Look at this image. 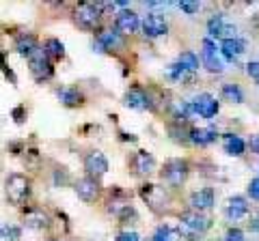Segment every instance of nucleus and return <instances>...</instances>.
Here are the masks:
<instances>
[{"instance_id":"18","label":"nucleus","mask_w":259,"mask_h":241,"mask_svg":"<svg viewBox=\"0 0 259 241\" xmlns=\"http://www.w3.org/2000/svg\"><path fill=\"white\" fill-rule=\"evenodd\" d=\"M246 45L242 39H225V41H221V47H218V52H221L227 61H238L242 54H244Z\"/></svg>"},{"instance_id":"37","label":"nucleus","mask_w":259,"mask_h":241,"mask_svg":"<svg viewBox=\"0 0 259 241\" xmlns=\"http://www.w3.org/2000/svg\"><path fill=\"white\" fill-rule=\"evenodd\" d=\"M173 3H147L149 9H166V7H171Z\"/></svg>"},{"instance_id":"4","label":"nucleus","mask_w":259,"mask_h":241,"mask_svg":"<svg viewBox=\"0 0 259 241\" xmlns=\"http://www.w3.org/2000/svg\"><path fill=\"white\" fill-rule=\"evenodd\" d=\"M28 67H30V74H32V78H35L37 82H46V80H50L54 76L52 61L44 54L41 47H39V50L28 58Z\"/></svg>"},{"instance_id":"26","label":"nucleus","mask_w":259,"mask_h":241,"mask_svg":"<svg viewBox=\"0 0 259 241\" xmlns=\"http://www.w3.org/2000/svg\"><path fill=\"white\" fill-rule=\"evenodd\" d=\"M221 93H223V97L227 99V101H231V103H242L244 101V91L238 86V84H223V88H221Z\"/></svg>"},{"instance_id":"21","label":"nucleus","mask_w":259,"mask_h":241,"mask_svg":"<svg viewBox=\"0 0 259 241\" xmlns=\"http://www.w3.org/2000/svg\"><path fill=\"white\" fill-rule=\"evenodd\" d=\"M15 50H18L20 56H26V58H30V56L39 50L37 37L35 35H20L18 41H15Z\"/></svg>"},{"instance_id":"8","label":"nucleus","mask_w":259,"mask_h":241,"mask_svg":"<svg viewBox=\"0 0 259 241\" xmlns=\"http://www.w3.org/2000/svg\"><path fill=\"white\" fill-rule=\"evenodd\" d=\"M84 170H87V176H91V179H100L108 172V159L106 155L102 153V151H91V153H87L84 157Z\"/></svg>"},{"instance_id":"34","label":"nucleus","mask_w":259,"mask_h":241,"mask_svg":"<svg viewBox=\"0 0 259 241\" xmlns=\"http://www.w3.org/2000/svg\"><path fill=\"white\" fill-rule=\"evenodd\" d=\"M246 74L259 82V61H250L248 63V65H246Z\"/></svg>"},{"instance_id":"3","label":"nucleus","mask_w":259,"mask_h":241,"mask_svg":"<svg viewBox=\"0 0 259 241\" xmlns=\"http://www.w3.org/2000/svg\"><path fill=\"white\" fill-rule=\"evenodd\" d=\"M106 9V3H82L78 5V9L74 13L76 24L82 30H95V26L102 20V11Z\"/></svg>"},{"instance_id":"12","label":"nucleus","mask_w":259,"mask_h":241,"mask_svg":"<svg viewBox=\"0 0 259 241\" xmlns=\"http://www.w3.org/2000/svg\"><path fill=\"white\" fill-rule=\"evenodd\" d=\"M201 58H203V67L207 71H212V74H221L225 69L223 61L218 58V50H216V43L212 39H205L203 41V54H201Z\"/></svg>"},{"instance_id":"13","label":"nucleus","mask_w":259,"mask_h":241,"mask_svg":"<svg viewBox=\"0 0 259 241\" xmlns=\"http://www.w3.org/2000/svg\"><path fill=\"white\" fill-rule=\"evenodd\" d=\"M248 200L244 196H231L229 200H227V207H225V215L229 222H238L242 218H246L248 215Z\"/></svg>"},{"instance_id":"27","label":"nucleus","mask_w":259,"mask_h":241,"mask_svg":"<svg viewBox=\"0 0 259 241\" xmlns=\"http://www.w3.org/2000/svg\"><path fill=\"white\" fill-rule=\"evenodd\" d=\"M177 63H180V65H184L188 71H192V74L199 69V56L194 54V52H190V50L182 52V54H180V58H177Z\"/></svg>"},{"instance_id":"24","label":"nucleus","mask_w":259,"mask_h":241,"mask_svg":"<svg viewBox=\"0 0 259 241\" xmlns=\"http://www.w3.org/2000/svg\"><path fill=\"white\" fill-rule=\"evenodd\" d=\"M26 224L30 228L41 230V228L50 226V220H48V215L41 211V209H28L26 211Z\"/></svg>"},{"instance_id":"29","label":"nucleus","mask_w":259,"mask_h":241,"mask_svg":"<svg viewBox=\"0 0 259 241\" xmlns=\"http://www.w3.org/2000/svg\"><path fill=\"white\" fill-rule=\"evenodd\" d=\"M0 232H3V239H7V241H18L22 235V230L18 226H5Z\"/></svg>"},{"instance_id":"14","label":"nucleus","mask_w":259,"mask_h":241,"mask_svg":"<svg viewBox=\"0 0 259 241\" xmlns=\"http://www.w3.org/2000/svg\"><path fill=\"white\" fill-rule=\"evenodd\" d=\"M123 103L132 110H153V101L143 88H130L123 97Z\"/></svg>"},{"instance_id":"9","label":"nucleus","mask_w":259,"mask_h":241,"mask_svg":"<svg viewBox=\"0 0 259 241\" xmlns=\"http://www.w3.org/2000/svg\"><path fill=\"white\" fill-rule=\"evenodd\" d=\"M188 203H190V209L192 211H199V213H203L207 211V209H212L216 205V194H214V190L212 188H201V190H194L190 198H188Z\"/></svg>"},{"instance_id":"6","label":"nucleus","mask_w":259,"mask_h":241,"mask_svg":"<svg viewBox=\"0 0 259 241\" xmlns=\"http://www.w3.org/2000/svg\"><path fill=\"white\" fill-rule=\"evenodd\" d=\"M207 35L209 37H216V39H236L238 37V26L231 24L223 15H214L212 20L207 22Z\"/></svg>"},{"instance_id":"32","label":"nucleus","mask_w":259,"mask_h":241,"mask_svg":"<svg viewBox=\"0 0 259 241\" xmlns=\"http://www.w3.org/2000/svg\"><path fill=\"white\" fill-rule=\"evenodd\" d=\"M248 196L253 200H259V176L250 179V183H248Z\"/></svg>"},{"instance_id":"36","label":"nucleus","mask_w":259,"mask_h":241,"mask_svg":"<svg viewBox=\"0 0 259 241\" xmlns=\"http://www.w3.org/2000/svg\"><path fill=\"white\" fill-rule=\"evenodd\" d=\"M248 228L253 232H259V211L250 215V222H248Z\"/></svg>"},{"instance_id":"15","label":"nucleus","mask_w":259,"mask_h":241,"mask_svg":"<svg viewBox=\"0 0 259 241\" xmlns=\"http://www.w3.org/2000/svg\"><path fill=\"white\" fill-rule=\"evenodd\" d=\"M74 190H76L78 198H82L84 203H93V200L97 198V194H100V183H97L95 179H91V176H84V179L76 181Z\"/></svg>"},{"instance_id":"20","label":"nucleus","mask_w":259,"mask_h":241,"mask_svg":"<svg viewBox=\"0 0 259 241\" xmlns=\"http://www.w3.org/2000/svg\"><path fill=\"white\" fill-rule=\"evenodd\" d=\"M56 97H59V101L63 103V106H67V108H76L82 103V93L78 91V88H71V86H63L56 91Z\"/></svg>"},{"instance_id":"17","label":"nucleus","mask_w":259,"mask_h":241,"mask_svg":"<svg viewBox=\"0 0 259 241\" xmlns=\"http://www.w3.org/2000/svg\"><path fill=\"white\" fill-rule=\"evenodd\" d=\"M132 166H134L136 174L149 176L153 170H156V157H153L149 151H136L134 157H132Z\"/></svg>"},{"instance_id":"19","label":"nucleus","mask_w":259,"mask_h":241,"mask_svg":"<svg viewBox=\"0 0 259 241\" xmlns=\"http://www.w3.org/2000/svg\"><path fill=\"white\" fill-rule=\"evenodd\" d=\"M223 149H225L227 155H231V157H242V155H244V151H246V142L242 140L240 136H236V134H225V138H223Z\"/></svg>"},{"instance_id":"1","label":"nucleus","mask_w":259,"mask_h":241,"mask_svg":"<svg viewBox=\"0 0 259 241\" xmlns=\"http://www.w3.org/2000/svg\"><path fill=\"white\" fill-rule=\"evenodd\" d=\"M5 194H7V200H9L11 205H15V207L24 205L28 194H30V179L26 174H20V172L9 174L5 181Z\"/></svg>"},{"instance_id":"10","label":"nucleus","mask_w":259,"mask_h":241,"mask_svg":"<svg viewBox=\"0 0 259 241\" xmlns=\"http://www.w3.org/2000/svg\"><path fill=\"white\" fill-rule=\"evenodd\" d=\"M141 28H143V35L149 37V39H158V37H164L168 33V24L166 20L158 13H151L147 15L143 22H141Z\"/></svg>"},{"instance_id":"16","label":"nucleus","mask_w":259,"mask_h":241,"mask_svg":"<svg viewBox=\"0 0 259 241\" xmlns=\"http://www.w3.org/2000/svg\"><path fill=\"white\" fill-rule=\"evenodd\" d=\"M218 140V132L214 127H192L188 132V142L197 144V147H207Z\"/></svg>"},{"instance_id":"38","label":"nucleus","mask_w":259,"mask_h":241,"mask_svg":"<svg viewBox=\"0 0 259 241\" xmlns=\"http://www.w3.org/2000/svg\"><path fill=\"white\" fill-rule=\"evenodd\" d=\"M22 116H24V106H20V108H15V110H13V118H15V120H18V123H22V120H24Z\"/></svg>"},{"instance_id":"35","label":"nucleus","mask_w":259,"mask_h":241,"mask_svg":"<svg viewBox=\"0 0 259 241\" xmlns=\"http://www.w3.org/2000/svg\"><path fill=\"white\" fill-rule=\"evenodd\" d=\"M115 241H141V237L136 235L134 230H123V232H121V235H119Z\"/></svg>"},{"instance_id":"39","label":"nucleus","mask_w":259,"mask_h":241,"mask_svg":"<svg viewBox=\"0 0 259 241\" xmlns=\"http://www.w3.org/2000/svg\"><path fill=\"white\" fill-rule=\"evenodd\" d=\"M50 241H59V239H50Z\"/></svg>"},{"instance_id":"7","label":"nucleus","mask_w":259,"mask_h":241,"mask_svg":"<svg viewBox=\"0 0 259 241\" xmlns=\"http://www.w3.org/2000/svg\"><path fill=\"white\" fill-rule=\"evenodd\" d=\"M180 224L182 226H186L188 230H192L194 235H203L205 230H209V226H212V220L207 218V215L199 213V211H184L180 215Z\"/></svg>"},{"instance_id":"23","label":"nucleus","mask_w":259,"mask_h":241,"mask_svg":"<svg viewBox=\"0 0 259 241\" xmlns=\"http://www.w3.org/2000/svg\"><path fill=\"white\" fill-rule=\"evenodd\" d=\"M166 76L173 80V82H177V84H186V82H190V80L194 78V74L192 71H188L184 65H180V63H173V65H168V69H166Z\"/></svg>"},{"instance_id":"2","label":"nucleus","mask_w":259,"mask_h":241,"mask_svg":"<svg viewBox=\"0 0 259 241\" xmlns=\"http://www.w3.org/2000/svg\"><path fill=\"white\" fill-rule=\"evenodd\" d=\"M188 174H190V166L186 159H180V157L166 159L164 166H162V172H160L162 181L171 188H182L186 179H188Z\"/></svg>"},{"instance_id":"11","label":"nucleus","mask_w":259,"mask_h":241,"mask_svg":"<svg viewBox=\"0 0 259 241\" xmlns=\"http://www.w3.org/2000/svg\"><path fill=\"white\" fill-rule=\"evenodd\" d=\"M139 28H141V20H139V15H136L134 11L123 9V11L117 13V18H115V30H117L119 35H132Z\"/></svg>"},{"instance_id":"5","label":"nucleus","mask_w":259,"mask_h":241,"mask_svg":"<svg viewBox=\"0 0 259 241\" xmlns=\"http://www.w3.org/2000/svg\"><path fill=\"white\" fill-rule=\"evenodd\" d=\"M218 101L214 95H209V93H201L197 95L192 101H190V110H192V114H199L201 118H214L218 114Z\"/></svg>"},{"instance_id":"31","label":"nucleus","mask_w":259,"mask_h":241,"mask_svg":"<svg viewBox=\"0 0 259 241\" xmlns=\"http://www.w3.org/2000/svg\"><path fill=\"white\" fill-rule=\"evenodd\" d=\"M223 241H244V232H242L240 228H229L225 232Z\"/></svg>"},{"instance_id":"30","label":"nucleus","mask_w":259,"mask_h":241,"mask_svg":"<svg viewBox=\"0 0 259 241\" xmlns=\"http://www.w3.org/2000/svg\"><path fill=\"white\" fill-rule=\"evenodd\" d=\"M201 3H188V0H182L180 3V9L184 11V13H188V15H194V13H199L201 11Z\"/></svg>"},{"instance_id":"33","label":"nucleus","mask_w":259,"mask_h":241,"mask_svg":"<svg viewBox=\"0 0 259 241\" xmlns=\"http://www.w3.org/2000/svg\"><path fill=\"white\" fill-rule=\"evenodd\" d=\"M246 147L250 149V153H253V155H259V134H250Z\"/></svg>"},{"instance_id":"28","label":"nucleus","mask_w":259,"mask_h":241,"mask_svg":"<svg viewBox=\"0 0 259 241\" xmlns=\"http://www.w3.org/2000/svg\"><path fill=\"white\" fill-rule=\"evenodd\" d=\"M177 235L173 232L171 226H160L156 232H153V241H175Z\"/></svg>"},{"instance_id":"25","label":"nucleus","mask_w":259,"mask_h":241,"mask_svg":"<svg viewBox=\"0 0 259 241\" xmlns=\"http://www.w3.org/2000/svg\"><path fill=\"white\" fill-rule=\"evenodd\" d=\"M44 54L48 56L50 61H61L63 56H65V45L63 41H59V39H46V43H44Z\"/></svg>"},{"instance_id":"22","label":"nucleus","mask_w":259,"mask_h":241,"mask_svg":"<svg viewBox=\"0 0 259 241\" xmlns=\"http://www.w3.org/2000/svg\"><path fill=\"white\" fill-rule=\"evenodd\" d=\"M95 45L100 52L112 50V47L119 45V33L117 30H102V33H97V37H95Z\"/></svg>"}]
</instances>
